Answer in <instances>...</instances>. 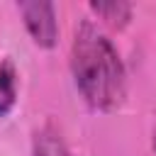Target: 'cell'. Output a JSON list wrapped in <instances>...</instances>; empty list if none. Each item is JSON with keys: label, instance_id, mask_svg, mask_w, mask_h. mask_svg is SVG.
<instances>
[{"label": "cell", "instance_id": "obj_1", "mask_svg": "<svg viewBox=\"0 0 156 156\" xmlns=\"http://www.w3.org/2000/svg\"><path fill=\"white\" fill-rule=\"evenodd\" d=\"M71 71L83 100L95 110H115L127 93V73L112 41L90 22L83 20L73 34Z\"/></svg>", "mask_w": 156, "mask_h": 156}, {"label": "cell", "instance_id": "obj_2", "mask_svg": "<svg viewBox=\"0 0 156 156\" xmlns=\"http://www.w3.org/2000/svg\"><path fill=\"white\" fill-rule=\"evenodd\" d=\"M17 10L22 15L24 27L32 34L34 44L41 49H51L58 39V24H56L54 5L46 0H29V2H17Z\"/></svg>", "mask_w": 156, "mask_h": 156}, {"label": "cell", "instance_id": "obj_3", "mask_svg": "<svg viewBox=\"0 0 156 156\" xmlns=\"http://www.w3.org/2000/svg\"><path fill=\"white\" fill-rule=\"evenodd\" d=\"M17 102V73L10 61L0 66V117H5Z\"/></svg>", "mask_w": 156, "mask_h": 156}, {"label": "cell", "instance_id": "obj_4", "mask_svg": "<svg viewBox=\"0 0 156 156\" xmlns=\"http://www.w3.org/2000/svg\"><path fill=\"white\" fill-rule=\"evenodd\" d=\"M32 156H71V154H68L63 139L58 136V132L51 129V127H44L34 136V151H32Z\"/></svg>", "mask_w": 156, "mask_h": 156}, {"label": "cell", "instance_id": "obj_5", "mask_svg": "<svg viewBox=\"0 0 156 156\" xmlns=\"http://www.w3.org/2000/svg\"><path fill=\"white\" fill-rule=\"evenodd\" d=\"M90 10L102 17L105 22H110L112 27H124L132 17V5L122 2V0H112V2H90Z\"/></svg>", "mask_w": 156, "mask_h": 156}, {"label": "cell", "instance_id": "obj_6", "mask_svg": "<svg viewBox=\"0 0 156 156\" xmlns=\"http://www.w3.org/2000/svg\"><path fill=\"white\" fill-rule=\"evenodd\" d=\"M154 151H156V127H154Z\"/></svg>", "mask_w": 156, "mask_h": 156}]
</instances>
